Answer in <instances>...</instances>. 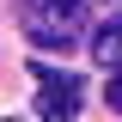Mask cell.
I'll use <instances>...</instances> for the list:
<instances>
[{
  "label": "cell",
  "mask_w": 122,
  "mask_h": 122,
  "mask_svg": "<svg viewBox=\"0 0 122 122\" xmlns=\"http://www.w3.org/2000/svg\"><path fill=\"white\" fill-rule=\"evenodd\" d=\"M18 6H25V30L37 49H73L92 0H18Z\"/></svg>",
  "instance_id": "cell-1"
},
{
  "label": "cell",
  "mask_w": 122,
  "mask_h": 122,
  "mask_svg": "<svg viewBox=\"0 0 122 122\" xmlns=\"http://www.w3.org/2000/svg\"><path fill=\"white\" fill-rule=\"evenodd\" d=\"M79 86L73 73H61V67H37V122H79Z\"/></svg>",
  "instance_id": "cell-2"
},
{
  "label": "cell",
  "mask_w": 122,
  "mask_h": 122,
  "mask_svg": "<svg viewBox=\"0 0 122 122\" xmlns=\"http://www.w3.org/2000/svg\"><path fill=\"white\" fill-rule=\"evenodd\" d=\"M92 55H98V67H110V73L122 67V12L98 25V37H92Z\"/></svg>",
  "instance_id": "cell-3"
},
{
  "label": "cell",
  "mask_w": 122,
  "mask_h": 122,
  "mask_svg": "<svg viewBox=\"0 0 122 122\" xmlns=\"http://www.w3.org/2000/svg\"><path fill=\"white\" fill-rule=\"evenodd\" d=\"M104 98H110V110H122V67H116V79L104 86Z\"/></svg>",
  "instance_id": "cell-4"
},
{
  "label": "cell",
  "mask_w": 122,
  "mask_h": 122,
  "mask_svg": "<svg viewBox=\"0 0 122 122\" xmlns=\"http://www.w3.org/2000/svg\"><path fill=\"white\" fill-rule=\"evenodd\" d=\"M6 122H18V116H6Z\"/></svg>",
  "instance_id": "cell-5"
}]
</instances>
